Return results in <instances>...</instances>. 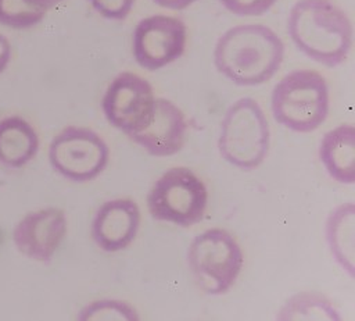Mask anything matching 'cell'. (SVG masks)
Segmentation results:
<instances>
[{
	"mask_svg": "<svg viewBox=\"0 0 355 321\" xmlns=\"http://www.w3.org/2000/svg\"><path fill=\"white\" fill-rule=\"evenodd\" d=\"M284 57L282 39L261 24L237 25L216 42L214 63L216 69L241 86H255L269 81Z\"/></svg>",
	"mask_w": 355,
	"mask_h": 321,
	"instance_id": "6da1fadb",
	"label": "cell"
},
{
	"mask_svg": "<svg viewBox=\"0 0 355 321\" xmlns=\"http://www.w3.org/2000/svg\"><path fill=\"white\" fill-rule=\"evenodd\" d=\"M287 31L304 54L330 68L344 63L352 47L351 19L331 0H298L290 10Z\"/></svg>",
	"mask_w": 355,
	"mask_h": 321,
	"instance_id": "7a4b0ae2",
	"label": "cell"
},
{
	"mask_svg": "<svg viewBox=\"0 0 355 321\" xmlns=\"http://www.w3.org/2000/svg\"><path fill=\"white\" fill-rule=\"evenodd\" d=\"M272 114L277 124L295 131L319 128L329 114V86L313 69L287 74L272 92Z\"/></svg>",
	"mask_w": 355,
	"mask_h": 321,
	"instance_id": "3957f363",
	"label": "cell"
},
{
	"mask_svg": "<svg viewBox=\"0 0 355 321\" xmlns=\"http://www.w3.org/2000/svg\"><path fill=\"white\" fill-rule=\"evenodd\" d=\"M269 143V124L261 106L251 97L234 101L220 122V156L234 167L252 170L265 160Z\"/></svg>",
	"mask_w": 355,
	"mask_h": 321,
	"instance_id": "277c9868",
	"label": "cell"
},
{
	"mask_svg": "<svg viewBox=\"0 0 355 321\" xmlns=\"http://www.w3.org/2000/svg\"><path fill=\"white\" fill-rule=\"evenodd\" d=\"M187 261L200 289L208 295H222L236 282L244 257L233 235L212 228L193 239Z\"/></svg>",
	"mask_w": 355,
	"mask_h": 321,
	"instance_id": "5b68a950",
	"label": "cell"
},
{
	"mask_svg": "<svg viewBox=\"0 0 355 321\" xmlns=\"http://www.w3.org/2000/svg\"><path fill=\"white\" fill-rule=\"evenodd\" d=\"M208 192L204 182L186 167H173L151 188L147 206L158 221L190 227L200 222L207 208Z\"/></svg>",
	"mask_w": 355,
	"mask_h": 321,
	"instance_id": "8992f818",
	"label": "cell"
},
{
	"mask_svg": "<svg viewBox=\"0 0 355 321\" xmlns=\"http://www.w3.org/2000/svg\"><path fill=\"white\" fill-rule=\"evenodd\" d=\"M110 149L98 133L89 128L67 126L50 143L49 160L62 176L86 182L107 167Z\"/></svg>",
	"mask_w": 355,
	"mask_h": 321,
	"instance_id": "52a82bcc",
	"label": "cell"
},
{
	"mask_svg": "<svg viewBox=\"0 0 355 321\" xmlns=\"http://www.w3.org/2000/svg\"><path fill=\"white\" fill-rule=\"evenodd\" d=\"M154 103V92L147 79L135 72H121L108 85L101 107L112 126L130 135L148 122Z\"/></svg>",
	"mask_w": 355,
	"mask_h": 321,
	"instance_id": "ba28073f",
	"label": "cell"
},
{
	"mask_svg": "<svg viewBox=\"0 0 355 321\" xmlns=\"http://www.w3.org/2000/svg\"><path fill=\"white\" fill-rule=\"evenodd\" d=\"M186 25L171 15H151L141 19L133 32L136 63L148 69H159L178 60L186 46Z\"/></svg>",
	"mask_w": 355,
	"mask_h": 321,
	"instance_id": "9c48e42d",
	"label": "cell"
},
{
	"mask_svg": "<svg viewBox=\"0 0 355 321\" xmlns=\"http://www.w3.org/2000/svg\"><path fill=\"white\" fill-rule=\"evenodd\" d=\"M67 233V217L61 208L47 207L28 213L14 228L12 242L28 258L49 263Z\"/></svg>",
	"mask_w": 355,
	"mask_h": 321,
	"instance_id": "30bf717a",
	"label": "cell"
},
{
	"mask_svg": "<svg viewBox=\"0 0 355 321\" xmlns=\"http://www.w3.org/2000/svg\"><path fill=\"white\" fill-rule=\"evenodd\" d=\"M187 131V122L182 110L168 99H155L153 115L139 131L128 135L133 142L155 157H166L178 153Z\"/></svg>",
	"mask_w": 355,
	"mask_h": 321,
	"instance_id": "8fae6325",
	"label": "cell"
},
{
	"mask_svg": "<svg viewBox=\"0 0 355 321\" xmlns=\"http://www.w3.org/2000/svg\"><path fill=\"white\" fill-rule=\"evenodd\" d=\"M140 225V210L130 199L105 201L97 211L92 236L98 247L105 252H118L129 246Z\"/></svg>",
	"mask_w": 355,
	"mask_h": 321,
	"instance_id": "7c38bea8",
	"label": "cell"
},
{
	"mask_svg": "<svg viewBox=\"0 0 355 321\" xmlns=\"http://www.w3.org/2000/svg\"><path fill=\"white\" fill-rule=\"evenodd\" d=\"M319 157L329 175L341 183L355 182V128L343 124L324 133Z\"/></svg>",
	"mask_w": 355,
	"mask_h": 321,
	"instance_id": "4fadbf2b",
	"label": "cell"
},
{
	"mask_svg": "<svg viewBox=\"0 0 355 321\" xmlns=\"http://www.w3.org/2000/svg\"><path fill=\"white\" fill-rule=\"evenodd\" d=\"M37 150V133L26 120L18 115L0 120V163L3 165L19 168L29 163Z\"/></svg>",
	"mask_w": 355,
	"mask_h": 321,
	"instance_id": "5bb4252c",
	"label": "cell"
},
{
	"mask_svg": "<svg viewBox=\"0 0 355 321\" xmlns=\"http://www.w3.org/2000/svg\"><path fill=\"white\" fill-rule=\"evenodd\" d=\"M355 207L352 203L338 206L327 218L326 239L334 258L354 275Z\"/></svg>",
	"mask_w": 355,
	"mask_h": 321,
	"instance_id": "9a60e30c",
	"label": "cell"
},
{
	"mask_svg": "<svg viewBox=\"0 0 355 321\" xmlns=\"http://www.w3.org/2000/svg\"><path fill=\"white\" fill-rule=\"evenodd\" d=\"M277 320H341L331 302L315 292H302L290 297L280 308Z\"/></svg>",
	"mask_w": 355,
	"mask_h": 321,
	"instance_id": "2e32d148",
	"label": "cell"
},
{
	"mask_svg": "<svg viewBox=\"0 0 355 321\" xmlns=\"http://www.w3.org/2000/svg\"><path fill=\"white\" fill-rule=\"evenodd\" d=\"M46 10L31 0H0V24L8 28L25 29L39 24Z\"/></svg>",
	"mask_w": 355,
	"mask_h": 321,
	"instance_id": "e0dca14e",
	"label": "cell"
},
{
	"mask_svg": "<svg viewBox=\"0 0 355 321\" xmlns=\"http://www.w3.org/2000/svg\"><path fill=\"white\" fill-rule=\"evenodd\" d=\"M78 320H139L136 310L121 300H97L86 306Z\"/></svg>",
	"mask_w": 355,
	"mask_h": 321,
	"instance_id": "ac0fdd59",
	"label": "cell"
},
{
	"mask_svg": "<svg viewBox=\"0 0 355 321\" xmlns=\"http://www.w3.org/2000/svg\"><path fill=\"white\" fill-rule=\"evenodd\" d=\"M219 1L226 10H229L236 15L254 17V15L265 14L268 10H270V7L277 0H219Z\"/></svg>",
	"mask_w": 355,
	"mask_h": 321,
	"instance_id": "d6986e66",
	"label": "cell"
},
{
	"mask_svg": "<svg viewBox=\"0 0 355 321\" xmlns=\"http://www.w3.org/2000/svg\"><path fill=\"white\" fill-rule=\"evenodd\" d=\"M93 8L108 19H123L132 10L135 0H89Z\"/></svg>",
	"mask_w": 355,
	"mask_h": 321,
	"instance_id": "ffe728a7",
	"label": "cell"
},
{
	"mask_svg": "<svg viewBox=\"0 0 355 321\" xmlns=\"http://www.w3.org/2000/svg\"><path fill=\"white\" fill-rule=\"evenodd\" d=\"M11 58V44L10 40L0 33V74L6 69Z\"/></svg>",
	"mask_w": 355,
	"mask_h": 321,
	"instance_id": "44dd1931",
	"label": "cell"
},
{
	"mask_svg": "<svg viewBox=\"0 0 355 321\" xmlns=\"http://www.w3.org/2000/svg\"><path fill=\"white\" fill-rule=\"evenodd\" d=\"M155 4L169 10H183L193 4L196 0H153Z\"/></svg>",
	"mask_w": 355,
	"mask_h": 321,
	"instance_id": "7402d4cb",
	"label": "cell"
},
{
	"mask_svg": "<svg viewBox=\"0 0 355 321\" xmlns=\"http://www.w3.org/2000/svg\"><path fill=\"white\" fill-rule=\"evenodd\" d=\"M31 1H33L36 6H39V7H42V8H44L47 11L49 8H51L55 4L61 3L62 0H31Z\"/></svg>",
	"mask_w": 355,
	"mask_h": 321,
	"instance_id": "603a6c76",
	"label": "cell"
}]
</instances>
